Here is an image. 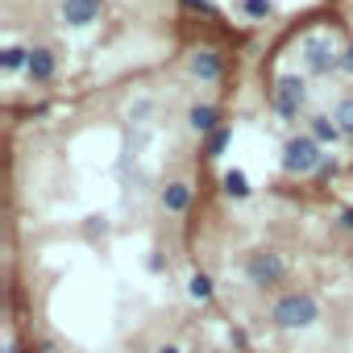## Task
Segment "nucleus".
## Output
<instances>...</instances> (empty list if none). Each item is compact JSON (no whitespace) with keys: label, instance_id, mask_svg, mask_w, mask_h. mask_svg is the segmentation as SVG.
Returning <instances> with one entry per match:
<instances>
[{"label":"nucleus","instance_id":"6e6552de","mask_svg":"<svg viewBox=\"0 0 353 353\" xmlns=\"http://www.w3.org/2000/svg\"><path fill=\"white\" fill-rule=\"evenodd\" d=\"M54 67H59V63H54V54H50V50H30V67H26V71H30V79H34V83L54 79Z\"/></svg>","mask_w":353,"mask_h":353},{"label":"nucleus","instance_id":"aec40b11","mask_svg":"<svg viewBox=\"0 0 353 353\" xmlns=\"http://www.w3.org/2000/svg\"><path fill=\"white\" fill-rule=\"evenodd\" d=\"M183 5H192V9H200V13H208V9H212L208 0H183Z\"/></svg>","mask_w":353,"mask_h":353},{"label":"nucleus","instance_id":"412c9836","mask_svg":"<svg viewBox=\"0 0 353 353\" xmlns=\"http://www.w3.org/2000/svg\"><path fill=\"white\" fill-rule=\"evenodd\" d=\"M341 225H345V229H353V208H345V212H341Z\"/></svg>","mask_w":353,"mask_h":353},{"label":"nucleus","instance_id":"dca6fc26","mask_svg":"<svg viewBox=\"0 0 353 353\" xmlns=\"http://www.w3.org/2000/svg\"><path fill=\"white\" fill-rule=\"evenodd\" d=\"M229 137H233V129H216V133H208V158H221L225 154V145H229Z\"/></svg>","mask_w":353,"mask_h":353},{"label":"nucleus","instance_id":"20e7f679","mask_svg":"<svg viewBox=\"0 0 353 353\" xmlns=\"http://www.w3.org/2000/svg\"><path fill=\"white\" fill-rule=\"evenodd\" d=\"M303 104H307V83L299 75H283L279 88H274V112L287 117V121H295Z\"/></svg>","mask_w":353,"mask_h":353},{"label":"nucleus","instance_id":"1a4fd4ad","mask_svg":"<svg viewBox=\"0 0 353 353\" xmlns=\"http://www.w3.org/2000/svg\"><path fill=\"white\" fill-rule=\"evenodd\" d=\"M307 133H312L320 145H336V141L345 137V133H341V125H336L332 117H312V121H307Z\"/></svg>","mask_w":353,"mask_h":353},{"label":"nucleus","instance_id":"4468645a","mask_svg":"<svg viewBox=\"0 0 353 353\" xmlns=\"http://www.w3.org/2000/svg\"><path fill=\"white\" fill-rule=\"evenodd\" d=\"M332 121H336V125H341V133L353 141V100H341V104L332 108Z\"/></svg>","mask_w":353,"mask_h":353},{"label":"nucleus","instance_id":"9d476101","mask_svg":"<svg viewBox=\"0 0 353 353\" xmlns=\"http://www.w3.org/2000/svg\"><path fill=\"white\" fill-rule=\"evenodd\" d=\"M188 204H192V188L188 183H166L162 188V208L166 212H188Z\"/></svg>","mask_w":353,"mask_h":353},{"label":"nucleus","instance_id":"f8f14e48","mask_svg":"<svg viewBox=\"0 0 353 353\" xmlns=\"http://www.w3.org/2000/svg\"><path fill=\"white\" fill-rule=\"evenodd\" d=\"M188 295H192V299H196V303H208V299H212V279H208V274H200V270H196V274H192V279H188Z\"/></svg>","mask_w":353,"mask_h":353},{"label":"nucleus","instance_id":"f257e3e1","mask_svg":"<svg viewBox=\"0 0 353 353\" xmlns=\"http://www.w3.org/2000/svg\"><path fill=\"white\" fill-rule=\"evenodd\" d=\"M270 320H274L279 328H312V324L320 320V307H316V299H312L307 291H291V295H283V299L270 307Z\"/></svg>","mask_w":353,"mask_h":353},{"label":"nucleus","instance_id":"39448f33","mask_svg":"<svg viewBox=\"0 0 353 353\" xmlns=\"http://www.w3.org/2000/svg\"><path fill=\"white\" fill-rule=\"evenodd\" d=\"M303 63H307L312 75H332V71H341V54H336V46H332L328 38H307V42H303Z\"/></svg>","mask_w":353,"mask_h":353},{"label":"nucleus","instance_id":"f3484780","mask_svg":"<svg viewBox=\"0 0 353 353\" xmlns=\"http://www.w3.org/2000/svg\"><path fill=\"white\" fill-rule=\"evenodd\" d=\"M245 13H250V17H270L274 5H270V0H245Z\"/></svg>","mask_w":353,"mask_h":353},{"label":"nucleus","instance_id":"9b49d317","mask_svg":"<svg viewBox=\"0 0 353 353\" xmlns=\"http://www.w3.org/2000/svg\"><path fill=\"white\" fill-rule=\"evenodd\" d=\"M188 125H192L196 133H216V129H221V117H216L212 104H196V108L188 112Z\"/></svg>","mask_w":353,"mask_h":353},{"label":"nucleus","instance_id":"4be33fe9","mask_svg":"<svg viewBox=\"0 0 353 353\" xmlns=\"http://www.w3.org/2000/svg\"><path fill=\"white\" fill-rule=\"evenodd\" d=\"M158 353H183V349H179V345H162Z\"/></svg>","mask_w":353,"mask_h":353},{"label":"nucleus","instance_id":"a211bd4d","mask_svg":"<svg viewBox=\"0 0 353 353\" xmlns=\"http://www.w3.org/2000/svg\"><path fill=\"white\" fill-rule=\"evenodd\" d=\"M316 174H320V179H332V174H336V158H328V154H324V162L316 166Z\"/></svg>","mask_w":353,"mask_h":353},{"label":"nucleus","instance_id":"423d86ee","mask_svg":"<svg viewBox=\"0 0 353 353\" xmlns=\"http://www.w3.org/2000/svg\"><path fill=\"white\" fill-rule=\"evenodd\" d=\"M63 21L71 26V30H83V26H96L100 21V13H104V5L100 0H63Z\"/></svg>","mask_w":353,"mask_h":353},{"label":"nucleus","instance_id":"f03ea898","mask_svg":"<svg viewBox=\"0 0 353 353\" xmlns=\"http://www.w3.org/2000/svg\"><path fill=\"white\" fill-rule=\"evenodd\" d=\"M320 162H324V154H320V141L312 133H299L283 145V170L287 174H316Z\"/></svg>","mask_w":353,"mask_h":353},{"label":"nucleus","instance_id":"7ed1b4c3","mask_svg":"<svg viewBox=\"0 0 353 353\" xmlns=\"http://www.w3.org/2000/svg\"><path fill=\"white\" fill-rule=\"evenodd\" d=\"M283 274H287V262H283L274 250H258V254H250V262H245V279H250L254 287H274V283H283Z\"/></svg>","mask_w":353,"mask_h":353},{"label":"nucleus","instance_id":"6ab92c4d","mask_svg":"<svg viewBox=\"0 0 353 353\" xmlns=\"http://www.w3.org/2000/svg\"><path fill=\"white\" fill-rule=\"evenodd\" d=\"M341 71H345V75H353V46H345V50H341Z\"/></svg>","mask_w":353,"mask_h":353},{"label":"nucleus","instance_id":"0eeeda50","mask_svg":"<svg viewBox=\"0 0 353 353\" xmlns=\"http://www.w3.org/2000/svg\"><path fill=\"white\" fill-rule=\"evenodd\" d=\"M221 54H212V50H200V54H192V75L196 79H204V83H216L221 79Z\"/></svg>","mask_w":353,"mask_h":353},{"label":"nucleus","instance_id":"ddd939ff","mask_svg":"<svg viewBox=\"0 0 353 353\" xmlns=\"http://www.w3.org/2000/svg\"><path fill=\"white\" fill-rule=\"evenodd\" d=\"M225 196H229V200H245V196H250V179H245L241 170H229V174H225Z\"/></svg>","mask_w":353,"mask_h":353},{"label":"nucleus","instance_id":"2eb2a0df","mask_svg":"<svg viewBox=\"0 0 353 353\" xmlns=\"http://www.w3.org/2000/svg\"><path fill=\"white\" fill-rule=\"evenodd\" d=\"M0 67H5V71H21V67H30V50H21V46H9L5 54H0Z\"/></svg>","mask_w":353,"mask_h":353}]
</instances>
